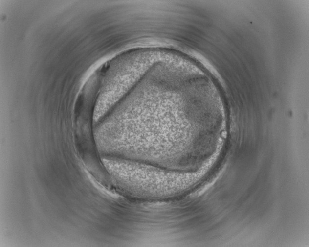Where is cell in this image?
<instances>
[{
    "label": "cell",
    "mask_w": 309,
    "mask_h": 247,
    "mask_svg": "<svg viewBox=\"0 0 309 247\" xmlns=\"http://www.w3.org/2000/svg\"><path fill=\"white\" fill-rule=\"evenodd\" d=\"M102 162L118 188L130 195L148 198L171 197L190 187L181 174L136 161L102 157Z\"/></svg>",
    "instance_id": "cell-1"
}]
</instances>
